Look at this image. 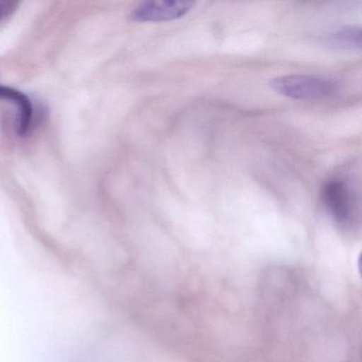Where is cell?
<instances>
[{
  "label": "cell",
  "mask_w": 362,
  "mask_h": 362,
  "mask_svg": "<svg viewBox=\"0 0 362 362\" xmlns=\"http://www.w3.org/2000/svg\"><path fill=\"white\" fill-rule=\"evenodd\" d=\"M271 88L277 94L298 101H322L338 93V84L326 78L310 75H286L274 78Z\"/></svg>",
  "instance_id": "obj_1"
},
{
  "label": "cell",
  "mask_w": 362,
  "mask_h": 362,
  "mask_svg": "<svg viewBox=\"0 0 362 362\" xmlns=\"http://www.w3.org/2000/svg\"><path fill=\"white\" fill-rule=\"evenodd\" d=\"M322 200L334 221L342 226L351 224L355 219V192L349 184L341 177H332L326 181L322 188Z\"/></svg>",
  "instance_id": "obj_2"
},
{
  "label": "cell",
  "mask_w": 362,
  "mask_h": 362,
  "mask_svg": "<svg viewBox=\"0 0 362 362\" xmlns=\"http://www.w3.org/2000/svg\"><path fill=\"white\" fill-rule=\"evenodd\" d=\"M196 3L183 0H149L139 4L130 18L137 23H165L185 18Z\"/></svg>",
  "instance_id": "obj_3"
},
{
  "label": "cell",
  "mask_w": 362,
  "mask_h": 362,
  "mask_svg": "<svg viewBox=\"0 0 362 362\" xmlns=\"http://www.w3.org/2000/svg\"><path fill=\"white\" fill-rule=\"evenodd\" d=\"M0 100L10 101L18 107L16 131L21 136L28 134L33 129V115H35V109L30 98L16 88L0 84Z\"/></svg>",
  "instance_id": "obj_4"
},
{
  "label": "cell",
  "mask_w": 362,
  "mask_h": 362,
  "mask_svg": "<svg viewBox=\"0 0 362 362\" xmlns=\"http://www.w3.org/2000/svg\"><path fill=\"white\" fill-rule=\"evenodd\" d=\"M327 44L341 50H360L361 48V29L358 26H346L330 33Z\"/></svg>",
  "instance_id": "obj_5"
},
{
  "label": "cell",
  "mask_w": 362,
  "mask_h": 362,
  "mask_svg": "<svg viewBox=\"0 0 362 362\" xmlns=\"http://www.w3.org/2000/svg\"><path fill=\"white\" fill-rule=\"evenodd\" d=\"M20 4L18 1H1L0 0V24L13 16L18 11Z\"/></svg>",
  "instance_id": "obj_6"
}]
</instances>
